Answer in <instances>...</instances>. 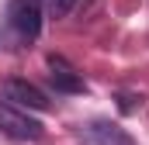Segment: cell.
Returning <instances> with one entry per match:
<instances>
[{"mask_svg":"<svg viewBox=\"0 0 149 145\" xmlns=\"http://www.w3.org/2000/svg\"><path fill=\"white\" fill-rule=\"evenodd\" d=\"M0 131L3 135H10V138H17V142H35L42 138V121L31 117L24 107H17V104H10V100H0Z\"/></svg>","mask_w":149,"mask_h":145,"instance_id":"cell-1","label":"cell"},{"mask_svg":"<svg viewBox=\"0 0 149 145\" xmlns=\"http://www.w3.org/2000/svg\"><path fill=\"white\" fill-rule=\"evenodd\" d=\"M7 24L17 35V41H35L42 31V0H10Z\"/></svg>","mask_w":149,"mask_h":145,"instance_id":"cell-2","label":"cell"},{"mask_svg":"<svg viewBox=\"0 0 149 145\" xmlns=\"http://www.w3.org/2000/svg\"><path fill=\"white\" fill-rule=\"evenodd\" d=\"M80 142L83 145H135V138L118 124V121H108V117H94L80 128Z\"/></svg>","mask_w":149,"mask_h":145,"instance_id":"cell-3","label":"cell"},{"mask_svg":"<svg viewBox=\"0 0 149 145\" xmlns=\"http://www.w3.org/2000/svg\"><path fill=\"white\" fill-rule=\"evenodd\" d=\"M3 100H10L24 110H49V97L28 79H7L3 83Z\"/></svg>","mask_w":149,"mask_h":145,"instance_id":"cell-4","label":"cell"},{"mask_svg":"<svg viewBox=\"0 0 149 145\" xmlns=\"http://www.w3.org/2000/svg\"><path fill=\"white\" fill-rule=\"evenodd\" d=\"M49 83L56 86V93H87V83L76 69H70L59 55L49 59Z\"/></svg>","mask_w":149,"mask_h":145,"instance_id":"cell-5","label":"cell"},{"mask_svg":"<svg viewBox=\"0 0 149 145\" xmlns=\"http://www.w3.org/2000/svg\"><path fill=\"white\" fill-rule=\"evenodd\" d=\"M73 7H76V0H45V10H49V17H56V21L66 17Z\"/></svg>","mask_w":149,"mask_h":145,"instance_id":"cell-6","label":"cell"},{"mask_svg":"<svg viewBox=\"0 0 149 145\" xmlns=\"http://www.w3.org/2000/svg\"><path fill=\"white\" fill-rule=\"evenodd\" d=\"M139 104H142V100H139V97H132V93H121V97H118V107L125 110V114L139 110Z\"/></svg>","mask_w":149,"mask_h":145,"instance_id":"cell-7","label":"cell"}]
</instances>
